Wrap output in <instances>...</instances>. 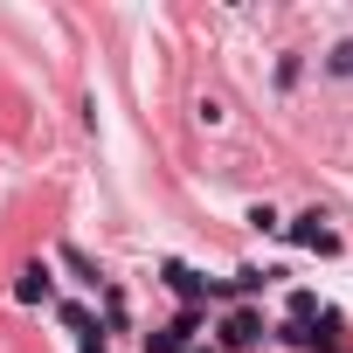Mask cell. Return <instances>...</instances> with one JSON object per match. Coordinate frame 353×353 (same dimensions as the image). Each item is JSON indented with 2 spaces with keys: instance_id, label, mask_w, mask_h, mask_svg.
I'll use <instances>...</instances> for the list:
<instances>
[{
  "instance_id": "1",
  "label": "cell",
  "mask_w": 353,
  "mask_h": 353,
  "mask_svg": "<svg viewBox=\"0 0 353 353\" xmlns=\"http://www.w3.org/2000/svg\"><path fill=\"white\" fill-rule=\"evenodd\" d=\"M298 243H305V250H339V236L325 229V215H305V222H298Z\"/></svg>"
},
{
  "instance_id": "2",
  "label": "cell",
  "mask_w": 353,
  "mask_h": 353,
  "mask_svg": "<svg viewBox=\"0 0 353 353\" xmlns=\"http://www.w3.org/2000/svg\"><path fill=\"white\" fill-rule=\"evenodd\" d=\"M35 298H49V270H42V263L21 270V305H35Z\"/></svg>"
},
{
  "instance_id": "3",
  "label": "cell",
  "mask_w": 353,
  "mask_h": 353,
  "mask_svg": "<svg viewBox=\"0 0 353 353\" xmlns=\"http://www.w3.org/2000/svg\"><path fill=\"white\" fill-rule=\"evenodd\" d=\"M332 77H353V42H339V49H332Z\"/></svg>"
}]
</instances>
